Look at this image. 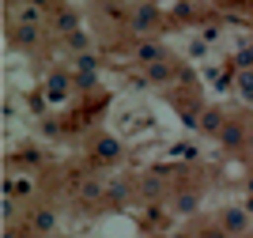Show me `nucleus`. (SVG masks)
<instances>
[{
  "instance_id": "14",
  "label": "nucleus",
  "mask_w": 253,
  "mask_h": 238,
  "mask_svg": "<svg viewBox=\"0 0 253 238\" xmlns=\"http://www.w3.org/2000/svg\"><path fill=\"white\" fill-rule=\"evenodd\" d=\"M223 125H227V114H219L215 106L201 114V133H208V136H219V129H223Z\"/></svg>"
},
{
  "instance_id": "8",
  "label": "nucleus",
  "mask_w": 253,
  "mask_h": 238,
  "mask_svg": "<svg viewBox=\"0 0 253 238\" xmlns=\"http://www.w3.org/2000/svg\"><path fill=\"white\" fill-rule=\"evenodd\" d=\"M95 159L98 163H117V159H121V140H117V136H98L95 140Z\"/></svg>"
},
{
  "instance_id": "5",
  "label": "nucleus",
  "mask_w": 253,
  "mask_h": 238,
  "mask_svg": "<svg viewBox=\"0 0 253 238\" xmlns=\"http://www.w3.org/2000/svg\"><path fill=\"white\" fill-rule=\"evenodd\" d=\"M8 42L15 46V49H31V46L42 42V27H38V23H15V27L8 31Z\"/></svg>"
},
{
  "instance_id": "11",
  "label": "nucleus",
  "mask_w": 253,
  "mask_h": 238,
  "mask_svg": "<svg viewBox=\"0 0 253 238\" xmlns=\"http://www.w3.org/2000/svg\"><path fill=\"white\" fill-rule=\"evenodd\" d=\"M144 76H148L151 83H174V61H155V64H148L144 68Z\"/></svg>"
},
{
  "instance_id": "16",
  "label": "nucleus",
  "mask_w": 253,
  "mask_h": 238,
  "mask_svg": "<svg viewBox=\"0 0 253 238\" xmlns=\"http://www.w3.org/2000/svg\"><path fill=\"white\" fill-rule=\"evenodd\" d=\"M76 72H98V53H91V49H87V53H76Z\"/></svg>"
},
{
  "instance_id": "19",
  "label": "nucleus",
  "mask_w": 253,
  "mask_h": 238,
  "mask_svg": "<svg viewBox=\"0 0 253 238\" xmlns=\"http://www.w3.org/2000/svg\"><path fill=\"white\" fill-rule=\"evenodd\" d=\"M234 68H253V46H242L234 53Z\"/></svg>"
},
{
  "instance_id": "7",
  "label": "nucleus",
  "mask_w": 253,
  "mask_h": 238,
  "mask_svg": "<svg viewBox=\"0 0 253 238\" xmlns=\"http://www.w3.org/2000/svg\"><path fill=\"white\" fill-rule=\"evenodd\" d=\"M31 231L49 238L53 231H57V212H53V208H34L31 212Z\"/></svg>"
},
{
  "instance_id": "18",
  "label": "nucleus",
  "mask_w": 253,
  "mask_h": 238,
  "mask_svg": "<svg viewBox=\"0 0 253 238\" xmlns=\"http://www.w3.org/2000/svg\"><path fill=\"white\" fill-rule=\"evenodd\" d=\"M87 46H91V38H87L84 31H72V34H68V49H72V53H87Z\"/></svg>"
},
{
  "instance_id": "10",
  "label": "nucleus",
  "mask_w": 253,
  "mask_h": 238,
  "mask_svg": "<svg viewBox=\"0 0 253 238\" xmlns=\"http://www.w3.org/2000/svg\"><path fill=\"white\" fill-rule=\"evenodd\" d=\"M49 23H53V31L64 34V38H68L72 31H80V15H76V11H68V8H57Z\"/></svg>"
},
{
  "instance_id": "23",
  "label": "nucleus",
  "mask_w": 253,
  "mask_h": 238,
  "mask_svg": "<svg viewBox=\"0 0 253 238\" xmlns=\"http://www.w3.org/2000/svg\"><path fill=\"white\" fill-rule=\"evenodd\" d=\"M4 238H23V231L19 227H8V231H4Z\"/></svg>"
},
{
  "instance_id": "17",
  "label": "nucleus",
  "mask_w": 253,
  "mask_h": 238,
  "mask_svg": "<svg viewBox=\"0 0 253 238\" xmlns=\"http://www.w3.org/2000/svg\"><path fill=\"white\" fill-rule=\"evenodd\" d=\"M15 23H38V27H42V8L27 0V8H19V11H15Z\"/></svg>"
},
{
  "instance_id": "9",
  "label": "nucleus",
  "mask_w": 253,
  "mask_h": 238,
  "mask_svg": "<svg viewBox=\"0 0 253 238\" xmlns=\"http://www.w3.org/2000/svg\"><path fill=\"white\" fill-rule=\"evenodd\" d=\"M72 76L68 72H61V68H57V72H49V80H45V95H49L53 102H61L64 95H68V87H72Z\"/></svg>"
},
{
  "instance_id": "6",
  "label": "nucleus",
  "mask_w": 253,
  "mask_h": 238,
  "mask_svg": "<svg viewBox=\"0 0 253 238\" xmlns=\"http://www.w3.org/2000/svg\"><path fill=\"white\" fill-rule=\"evenodd\" d=\"M197 208H201V193H193V189H178L170 197V212L174 216H193Z\"/></svg>"
},
{
  "instance_id": "20",
  "label": "nucleus",
  "mask_w": 253,
  "mask_h": 238,
  "mask_svg": "<svg viewBox=\"0 0 253 238\" xmlns=\"http://www.w3.org/2000/svg\"><path fill=\"white\" fill-rule=\"evenodd\" d=\"M128 193H132V186H128V182H117V186L106 189V197H110V200H125Z\"/></svg>"
},
{
  "instance_id": "24",
  "label": "nucleus",
  "mask_w": 253,
  "mask_h": 238,
  "mask_svg": "<svg viewBox=\"0 0 253 238\" xmlns=\"http://www.w3.org/2000/svg\"><path fill=\"white\" fill-rule=\"evenodd\" d=\"M246 208H250V216H253V193H246Z\"/></svg>"
},
{
  "instance_id": "1",
  "label": "nucleus",
  "mask_w": 253,
  "mask_h": 238,
  "mask_svg": "<svg viewBox=\"0 0 253 238\" xmlns=\"http://www.w3.org/2000/svg\"><path fill=\"white\" fill-rule=\"evenodd\" d=\"M159 27H163V11L155 4H148V0H140V4H132L125 11V31L132 38H155Z\"/></svg>"
},
{
  "instance_id": "13",
  "label": "nucleus",
  "mask_w": 253,
  "mask_h": 238,
  "mask_svg": "<svg viewBox=\"0 0 253 238\" xmlns=\"http://www.w3.org/2000/svg\"><path fill=\"white\" fill-rule=\"evenodd\" d=\"M102 197H106V186L98 178H84V182H80V200H84V204H95V200H102Z\"/></svg>"
},
{
  "instance_id": "12",
  "label": "nucleus",
  "mask_w": 253,
  "mask_h": 238,
  "mask_svg": "<svg viewBox=\"0 0 253 238\" xmlns=\"http://www.w3.org/2000/svg\"><path fill=\"white\" fill-rule=\"evenodd\" d=\"M163 189H167V186H163V178H159V174H148V178H140V197L148 200V204H155V200L163 197Z\"/></svg>"
},
{
  "instance_id": "27",
  "label": "nucleus",
  "mask_w": 253,
  "mask_h": 238,
  "mask_svg": "<svg viewBox=\"0 0 253 238\" xmlns=\"http://www.w3.org/2000/svg\"><path fill=\"white\" fill-rule=\"evenodd\" d=\"M250 4H253V0H250Z\"/></svg>"
},
{
  "instance_id": "2",
  "label": "nucleus",
  "mask_w": 253,
  "mask_h": 238,
  "mask_svg": "<svg viewBox=\"0 0 253 238\" xmlns=\"http://www.w3.org/2000/svg\"><path fill=\"white\" fill-rule=\"evenodd\" d=\"M128 57L148 68V64H155V61H167L170 53H167V46H163L159 38H136V46H132V53H128Z\"/></svg>"
},
{
  "instance_id": "4",
  "label": "nucleus",
  "mask_w": 253,
  "mask_h": 238,
  "mask_svg": "<svg viewBox=\"0 0 253 238\" xmlns=\"http://www.w3.org/2000/svg\"><path fill=\"white\" fill-rule=\"evenodd\" d=\"M215 144H219V151H242L246 147V129L234 117H227V125L219 129V136H215Z\"/></svg>"
},
{
  "instance_id": "22",
  "label": "nucleus",
  "mask_w": 253,
  "mask_h": 238,
  "mask_svg": "<svg viewBox=\"0 0 253 238\" xmlns=\"http://www.w3.org/2000/svg\"><path fill=\"white\" fill-rule=\"evenodd\" d=\"M4 219H8V223L15 219V200H4Z\"/></svg>"
},
{
  "instance_id": "25",
  "label": "nucleus",
  "mask_w": 253,
  "mask_h": 238,
  "mask_svg": "<svg viewBox=\"0 0 253 238\" xmlns=\"http://www.w3.org/2000/svg\"><path fill=\"white\" fill-rule=\"evenodd\" d=\"M246 193H253V174H250V178H246Z\"/></svg>"
},
{
  "instance_id": "15",
  "label": "nucleus",
  "mask_w": 253,
  "mask_h": 238,
  "mask_svg": "<svg viewBox=\"0 0 253 238\" xmlns=\"http://www.w3.org/2000/svg\"><path fill=\"white\" fill-rule=\"evenodd\" d=\"M234 91L242 95L246 102H253V68H238L234 72Z\"/></svg>"
},
{
  "instance_id": "3",
  "label": "nucleus",
  "mask_w": 253,
  "mask_h": 238,
  "mask_svg": "<svg viewBox=\"0 0 253 238\" xmlns=\"http://www.w3.org/2000/svg\"><path fill=\"white\" fill-rule=\"evenodd\" d=\"M219 223H223V231L231 238H242L246 231H250V208H238V204H231V208H223L219 212Z\"/></svg>"
},
{
  "instance_id": "26",
  "label": "nucleus",
  "mask_w": 253,
  "mask_h": 238,
  "mask_svg": "<svg viewBox=\"0 0 253 238\" xmlns=\"http://www.w3.org/2000/svg\"><path fill=\"white\" fill-rule=\"evenodd\" d=\"M38 238H45V235H38Z\"/></svg>"
},
{
  "instance_id": "21",
  "label": "nucleus",
  "mask_w": 253,
  "mask_h": 238,
  "mask_svg": "<svg viewBox=\"0 0 253 238\" xmlns=\"http://www.w3.org/2000/svg\"><path fill=\"white\" fill-rule=\"evenodd\" d=\"M197 238H231L227 231H223V223H208V227H201V235Z\"/></svg>"
}]
</instances>
